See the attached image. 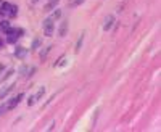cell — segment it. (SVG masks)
<instances>
[{"instance_id": "7", "label": "cell", "mask_w": 161, "mask_h": 132, "mask_svg": "<svg viewBox=\"0 0 161 132\" xmlns=\"http://www.w3.org/2000/svg\"><path fill=\"white\" fill-rule=\"evenodd\" d=\"M26 53H27V50L24 47H16V50H15V55H16L18 58H24Z\"/></svg>"}, {"instance_id": "6", "label": "cell", "mask_w": 161, "mask_h": 132, "mask_svg": "<svg viewBox=\"0 0 161 132\" xmlns=\"http://www.w3.org/2000/svg\"><path fill=\"white\" fill-rule=\"evenodd\" d=\"M66 32H68V19L61 21V24H60V31H58L60 37H65V35H66Z\"/></svg>"}, {"instance_id": "17", "label": "cell", "mask_w": 161, "mask_h": 132, "mask_svg": "<svg viewBox=\"0 0 161 132\" xmlns=\"http://www.w3.org/2000/svg\"><path fill=\"white\" fill-rule=\"evenodd\" d=\"M84 2V0H76V2H74V5H79V3H82Z\"/></svg>"}, {"instance_id": "9", "label": "cell", "mask_w": 161, "mask_h": 132, "mask_svg": "<svg viewBox=\"0 0 161 132\" xmlns=\"http://www.w3.org/2000/svg\"><path fill=\"white\" fill-rule=\"evenodd\" d=\"M8 27H10V21H8V19H3V21H0V31H3V32H5Z\"/></svg>"}, {"instance_id": "15", "label": "cell", "mask_w": 161, "mask_h": 132, "mask_svg": "<svg viewBox=\"0 0 161 132\" xmlns=\"http://www.w3.org/2000/svg\"><path fill=\"white\" fill-rule=\"evenodd\" d=\"M50 49H52V47L49 45V47H47V49L44 50V53H40V58H42V60H45V57H47V53H49V52H50Z\"/></svg>"}, {"instance_id": "5", "label": "cell", "mask_w": 161, "mask_h": 132, "mask_svg": "<svg viewBox=\"0 0 161 132\" xmlns=\"http://www.w3.org/2000/svg\"><path fill=\"white\" fill-rule=\"evenodd\" d=\"M10 7H11V3L8 2H0V16H8Z\"/></svg>"}, {"instance_id": "10", "label": "cell", "mask_w": 161, "mask_h": 132, "mask_svg": "<svg viewBox=\"0 0 161 132\" xmlns=\"http://www.w3.org/2000/svg\"><path fill=\"white\" fill-rule=\"evenodd\" d=\"M61 16V10H55L52 15H50V19H53V21H57V19H60Z\"/></svg>"}, {"instance_id": "2", "label": "cell", "mask_w": 161, "mask_h": 132, "mask_svg": "<svg viewBox=\"0 0 161 132\" xmlns=\"http://www.w3.org/2000/svg\"><path fill=\"white\" fill-rule=\"evenodd\" d=\"M23 34V29H18V27H8L5 31V35H8V42H16Z\"/></svg>"}, {"instance_id": "3", "label": "cell", "mask_w": 161, "mask_h": 132, "mask_svg": "<svg viewBox=\"0 0 161 132\" xmlns=\"http://www.w3.org/2000/svg\"><path fill=\"white\" fill-rule=\"evenodd\" d=\"M42 29H44V34L47 35V37H50V35L53 34V31H55V23H53V19H50V16L44 19V23H42Z\"/></svg>"}, {"instance_id": "1", "label": "cell", "mask_w": 161, "mask_h": 132, "mask_svg": "<svg viewBox=\"0 0 161 132\" xmlns=\"http://www.w3.org/2000/svg\"><path fill=\"white\" fill-rule=\"evenodd\" d=\"M24 98V94H18L16 97H13V98H10L8 102H5L2 106H0V111L2 113H7V111H11V110H15L18 105H19V102Z\"/></svg>"}, {"instance_id": "11", "label": "cell", "mask_w": 161, "mask_h": 132, "mask_svg": "<svg viewBox=\"0 0 161 132\" xmlns=\"http://www.w3.org/2000/svg\"><path fill=\"white\" fill-rule=\"evenodd\" d=\"M37 102V98H36V95H31V97L29 98H27L26 100V103H27V106H32L34 105V103H36Z\"/></svg>"}, {"instance_id": "13", "label": "cell", "mask_w": 161, "mask_h": 132, "mask_svg": "<svg viewBox=\"0 0 161 132\" xmlns=\"http://www.w3.org/2000/svg\"><path fill=\"white\" fill-rule=\"evenodd\" d=\"M44 94H45V87H40V89H39V92L36 94V98L39 100L40 97H44Z\"/></svg>"}, {"instance_id": "14", "label": "cell", "mask_w": 161, "mask_h": 132, "mask_svg": "<svg viewBox=\"0 0 161 132\" xmlns=\"http://www.w3.org/2000/svg\"><path fill=\"white\" fill-rule=\"evenodd\" d=\"M82 41H84V34L81 35V39L77 41V44H76V52H79L81 50V47H82Z\"/></svg>"}, {"instance_id": "8", "label": "cell", "mask_w": 161, "mask_h": 132, "mask_svg": "<svg viewBox=\"0 0 161 132\" xmlns=\"http://www.w3.org/2000/svg\"><path fill=\"white\" fill-rule=\"evenodd\" d=\"M18 15V5H11L10 7V11H8V16L10 18H15Z\"/></svg>"}, {"instance_id": "4", "label": "cell", "mask_w": 161, "mask_h": 132, "mask_svg": "<svg viewBox=\"0 0 161 132\" xmlns=\"http://www.w3.org/2000/svg\"><path fill=\"white\" fill-rule=\"evenodd\" d=\"M113 24H115V15H107L103 21V31H110Z\"/></svg>"}, {"instance_id": "18", "label": "cell", "mask_w": 161, "mask_h": 132, "mask_svg": "<svg viewBox=\"0 0 161 132\" xmlns=\"http://www.w3.org/2000/svg\"><path fill=\"white\" fill-rule=\"evenodd\" d=\"M32 2H39V0H32Z\"/></svg>"}, {"instance_id": "12", "label": "cell", "mask_w": 161, "mask_h": 132, "mask_svg": "<svg viewBox=\"0 0 161 132\" xmlns=\"http://www.w3.org/2000/svg\"><path fill=\"white\" fill-rule=\"evenodd\" d=\"M11 89H13V86H8V87H7L5 90H2V92H0V98H5L7 95H8V92H10Z\"/></svg>"}, {"instance_id": "16", "label": "cell", "mask_w": 161, "mask_h": 132, "mask_svg": "<svg viewBox=\"0 0 161 132\" xmlns=\"http://www.w3.org/2000/svg\"><path fill=\"white\" fill-rule=\"evenodd\" d=\"M11 74H13V69H10V71H8V73H7L5 76H3V81H5V79H8V77H10V76H11Z\"/></svg>"}]
</instances>
